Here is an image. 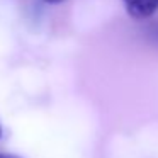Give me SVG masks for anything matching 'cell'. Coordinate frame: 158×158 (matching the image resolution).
Instances as JSON below:
<instances>
[{"label":"cell","instance_id":"3957f363","mask_svg":"<svg viewBox=\"0 0 158 158\" xmlns=\"http://www.w3.org/2000/svg\"><path fill=\"white\" fill-rule=\"evenodd\" d=\"M43 2H46V4H60L63 0H43Z\"/></svg>","mask_w":158,"mask_h":158},{"label":"cell","instance_id":"6da1fadb","mask_svg":"<svg viewBox=\"0 0 158 158\" xmlns=\"http://www.w3.org/2000/svg\"><path fill=\"white\" fill-rule=\"evenodd\" d=\"M127 14L133 19H148L158 10V0H123Z\"/></svg>","mask_w":158,"mask_h":158},{"label":"cell","instance_id":"277c9868","mask_svg":"<svg viewBox=\"0 0 158 158\" xmlns=\"http://www.w3.org/2000/svg\"><path fill=\"white\" fill-rule=\"evenodd\" d=\"M0 136H2V127H0Z\"/></svg>","mask_w":158,"mask_h":158},{"label":"cell","instance_id":"7a4b0ae2","mask_svg":"<svg viewBox=\"0 0 158 158\" xmlns=\"http://www.w3.org/2000/svg\"><path fill=\"white\" fill-rule=\"evenodd\" d=\"M0 158H21L17 155H10V153H0Z\"/></svg>","mask_w":158,"mask_h":158}]
</instances>
